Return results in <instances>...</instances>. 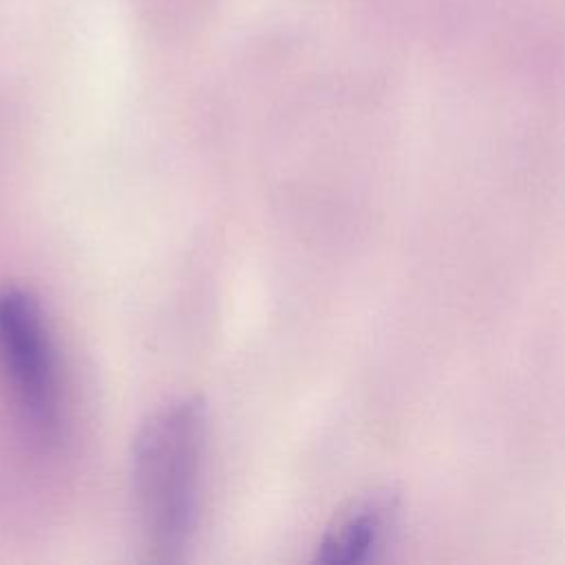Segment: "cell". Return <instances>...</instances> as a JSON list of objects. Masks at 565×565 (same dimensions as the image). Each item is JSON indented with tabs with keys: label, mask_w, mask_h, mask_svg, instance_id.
<instances>
[{
	"label": "cell",
	"mask_w": 565,
	"mask_h": 565,
	"mask_svg": "<svg viewBox=\"0 0 565 565\" xmlns=\"http://www.w3.org/2000/svg\"><path fill=\"white\" fill-rule=\"evenodd\" d=\"M395 512V501L386 494L360 499L329 525L318 545V561L351 565L373 558L388 539Z\"/></svg>",
	"instance_id": "3957f363"
},
{
	"label": "cell",
	"mask_w": 565,
	"mask_h": 565,
	"mask_svg": "<svg viewBox=\"0 0 565 565\" xmlns=\"http://www.w3.org/2000/svg\"><path fill=\"white\" fill-rule=\"evenodd\" d=\"M207 437L201 397H177L154 408L132 441V490L148 550L174 561L190 543Z\"/></svg>",
	"instance_id": "6da1fadb"
},
{
	"label": "cell",
	"mask_w": 565,
	"mask_h": 565,
	"mask_svg": "<svg viewBox=\"0 0 565 565\" xmlns=\"http://www.w3.org/2000/svg\"><path fill=\"white\" fill-rule=\"evenodd\" d=\"M0 371L22 419L44 439L62 422L60 375L40 300L22 285L0 287Z\"/></svg>",
	"instance_id": "7a4b0ae2"
}]
</instances>
